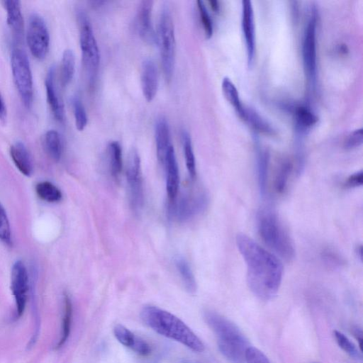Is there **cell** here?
Instances as JSON below:
<instances>
[{"instance_id": "1", "label": "cell", "mask_w": 363, "mask_h": 363, "mask_svg": "<svg viewBox=\"0 0 363 363\" xmlns=\"http://www.w3.org/2000/svg\"><path fill=\"white\" fill-rule=\"evenodd\" d=\"M235 240L247 267V282L250 291L262 300L272 299L281 283L282 263L245 234H238Z\"/></svg>"}, {"instance_id": "2", "label": "cell", "mask_w": 363, "mask_h": 363, "mask_svg": "<svg viewBox=\"0 0 363 363\" xmlns=\"http://www.w3.org/2000/svg\"><path fill=\"white\" fill-rule=\"evenodd\" d=\"M143 323L157 333L177 341L196 352L205 347L201 340L180 318L155 306H145L140 313Z\"/></svg>"}, {"instance_id": "3", "label": "cell", "mask_w": 363, "mask_h": 363, "mask_svg": "<svg viewBox=\"0 0 363 363\" xmlns=\"http://www.w3.org/2000/svg\"><path fill=\"white\" fill-rule=\"evenodd\" d=\"M204 319L217 337L218 349L230 363H245L249 342L238 327L225 317L206 311Z\"/></svg>"}, {"instance_id": "4", "label": "cell", "mask_w": 363, "mask_h": 363, "mask_svg": "<svg viewBox=\"0 0 363 363\" xmlns=\"http://www.w3.org/2000/svg\"><path fill=\"white\" fill-rule=\"evenodd\" d=\"M257 224L262 240L269 249L286 261L294 259L293 242L275 212L269 208L260 210Z\"/></svg>"}, {"instance_id": "5", "label": "cell", "mask_w": 363, "mask_h": 363, "mask_svg": "<svg viewBox=\"0 0 363 363\" xmlns=\"http://www.w3.org/2000/svg\"><path fill=\"white\" fill-rule=\"evenodd\" d=\"M156 43L158 45L164 77L170 81L174 72L176 40L173 19L168 6H164L160 13Z\"/></svg>"}, {"instance_id": "6", "label": "cell", "mask_w": 363, "mask_h": 363, "mask_svg": "<svg viewBox=\"0 0 363 363\" xmlns=\"http://www.w3.org/2000/svg\"><path fill=\"white\" fill-rule=\"evenodd\" d=\"M77 19L79 30L82 60L89 83L92 86L95 83L99 70V50L89 18L83 10H77Z\"/></svg>"}, {"instance_id": "7", "label": "cell", "mask_w": 363, "mask_h": 363, "mask_svg": "<svg viewBox=\"0 0 363 363\" xmlns=\"http://www.w3.org/2000/svg\"><path fill=\"white\" fill-rule=\"evenodd\" d=\"M11 67L20 98L23 105L30 108L33 101L32 72L26 52L18 47H15L11 51Z\"/></svg>"}, {"instance_id": "8", "label": "cell", "mask_w": 363, "mask_h": 363, "mask_svg": "<svg viewBox=\"0 0 363 363\" xmlns=\"http://www.w3.org/2000/svg\"><path fill=\"white\" fill-rule=\"evenodd\" d=\"M26 40L31 55L37 60L45 59L50 48V34L43 18L38 13L30 15Z\"/></svg>"}, {"instance_id": "9", "label": "cell", "mask_w": 363, "mask_h": 363, "mask_svg": "<svg viewBox=\"0 0 363 363\" xmlns=\"http://www.w3.org/2000/svg\"><path fill=\"white\" fill-rule=\"evenodd\" d=\"M11 289L16 304L15 318H20L24 313L30 290L29 274L21 260L16 261L12 266Z\"/></svg>"}, {"instance_id": "10", "label": "cell", "mask_w": 363, "mask_h": 363, "mask_svg": "<svg viewBox=\"0 0 363 363\" xmlns=\"http://www.w3.org/2000/svg\"><path fill=\"white\" fill-rule=\"evenodd\" d=\"M126 179L132 207L134 210L139 211L143 205L144 191L140 158L135 148L131 149L128 153L126 165Z\"/></svg>"}, {"instance_id": "11", "label": "cell", "mask_w": 363, "mask_h": 363, "mask_svg": "<svg viewBox=\"0 0 363 363\" xmlns=\"http://www.w3.org/2000/svg\"><path fill=\"white\" fill-rule=\"evenodd\" d=\"M303 62L305 73L311 83L316 77V18L312 14L304 30L302 46Z\"/></svg>"}, {"instance_id": "12", "label": "cell", "mask_w": 363, "mask_h": 363, "mask_svg": "<svg viewBox=\"0 0 363 363\" xmlns=\"http://www.w3.org/2000/svg\"><path fill=\"white\" fill-rule=\"evenodd\" d=\"M206 194L187 195L179 201H170L169 213L177 220L184 221L202 211L206 206Z\"/></svg>"}, {"instance_id": "13", "label": "cell", "mask_w": 363, "mask_h": 363, "mask_svg": "<svg viewBox=\"0 0 363 363\" xmlns=\"http://www.w3.org/2000/svg\"><path fill=\"white\" fill-rule=\"evenodd\" d=\"M152 1H142L137 11V26L139 35L142 40L149 45L156 43V32L152 22Z\"/></svg>"}, {"instance_id": "14", "label": "cell", "mask_w": 363, "mask_h": 363, "mask_svg": "<svg viewBox=\"0 0 363 363\" xmlns=\"http://www.w3.org/2000/svg\"><path fill=\"white\" fill-rule=\"evenodd\" d=\"M242 30L245 41L248 65H250L254 59L255 36L253 9L250 1H242Z\"/></svg>"}, {"instance_id": "15", "label": "cell", "mask_w": 363, "mask_h": 363, "mask_svg": "<svg viewBox=\"0 0 363 363\" xmlns=\"http://www.w3.org/2000/svg\"><path fill=\"white\" fill-rule=\"evenodd\" d=\"M162 164L166 172V190L169 200H174L179 186V174L177 157L172 145L168 148Z\"/></svg>"}, {"instance_id": "16", "label": "cell", "mask_w": 363, "mask_h": 363, "mask_svg": "<svg viewBox=\"0 0 363 363\" xmlns=\"http://www.w3.org/2000/svg\"><path fill=\"white\" fill-rule=\"evenodd\" d=\"M113 335L121 345L140 355L147 356L151 352V347L145 340L135 335L123 325H115Z\"/></svg>"}, {"instance_id": "17", "label": "cell", "mask_w": 363, "mask_h": 363, "mask_svg": "<svg viewBox=\"0 0 363 363\" xmlns=\"http://www.w3.org/2000/svg\"><path fill=\"white\" fill-rule=\"evenodd\" d=\"M55 67L51 66L45 79L46 97L50 110L59 122H63L65 119V110L63 103L59 96L55 84Z\"/></svg>"}, {"instance_id": "18", "label": "cell", "mask_w": 363, "mask_h": 363, "mask_svg": "<svg viewBox=\"0 0 363 363\" xmlns=\"http://www.w3.org/2000/svg\"><path fill=\"white\" fill-rule=\"evenodd\" d=\"M140 82L145 99L147 101H152L158 88V72L152 59L147 58L142 63Z\"/></svg>"}, {"instance_id": "19", "label": "cell", "mask_w": 363, "mask_h": 363, "mask_svg": "<svg viewBox=\"0 0 363 363\" xmlns=\"http://www.w3.org/2000/svg\"><path fill=\"white\" fill-rule=\"evenodd\" d=\"M6 13V22L14 40L19 43L23 35V18L21 2L18 0L1 1Z\"/></svg>"}, {"instance_id": "20", "label": "cell", "mask_w": 363, "mask_h": 363, "mask_svg": "<svg viewBox=\"0 0 363 363\" xmlns=\"http://www.w3.org/2000/svg\"><path fill=\"white\" fill-rule=\"evenodd\" d=\"M13 162L19 172L26 177L33 173V163L30 155L23 143L17 141L12 144L9 150Z\"/></svg>"}, {"instance_id": "21", "label": "cell", "mask_w": 363, "mask_h": 363, "mask_svg": "<svg viewBox=\"0 0 363 363\" xmlns=\"http://www.w3.org/2000/svg\"><path fill=\"white\" fill-rule=\"evenodd\" d=\"M157 157L160 163H163L166 152L172 145L168 122L164 116L159 117L155 129Z\"/></svg>"}, {"instance_id": "22", "label": "cell", "mask_w": 363, "mask_h": 363, "mask_svg": "<svg viewBox=\"0 0 363 363\" xmlns=\"http://www.w3.org/2000/svg\"><path fill=\"white\" fill-rule=\"evenodd\" d=\"M73 316V307L72 300L68 294H63V310L62 316L60 338L56 344L55 349H60L69 339Z\"/></svg>"}, {"instance_id": "23", "label": "cell", "mask_w": 363, "mask_h": 363, "mask_svg": "<svg viewBox=\"0 0 363 363\" xmlns=\"http://www.w3.org/2000/svg\"><path fill=\"white\" fill-rule=\"evenodd\" d=\"M43 146L48 155L58 162L62 156V145L61 137L55 130H48L43 136Z\"/></svg>"}, {"instance_id": "24", "label": "cell", "mask_w": 363, "mask_h": 363, "mask_svg": "<svg viewBox=\"0 0 363 363\" xmlns=\"http://www.w3.org/2000/svg\"><path fill=\"white\" fill-rule=\"evenodd\" d=\"M75 71V56L70 49L64 50L60 64V80L62 86H67L72 80Z\"/></svg>"}, {"instance_id": "25", "label": "cell", "mask_w": 363, "mask_h": 363, "mask_svg": "<svg viewBox=\"0 0 363 363\" xmlns=\"http://www.w3.org/2000/svg\"><path fill=\"white\" fill-rule=\"evenodd\" d=\"M222 91L226 100L233 106L239 116L243 118L245 108L241 104L238 91L228 77H224L222 81Z\"/></svg>"}, {"instance_id": "26", "label": "cell", "mask_w": 363, "mask_h": 363, "mask_svg": "<svg viewBox=\"0 0 363 363\" xmlns=\"http://www.w3.org/2000/svg\"><path fill=\"white\" fill-rule=\"evenodd\" d=\"M35 192L41 200L48 203L59 202L62 198L60 189L48 181L38 182L35 186Z\"/></svg>"}, {"instance_id": "27", "label": "cell", "mask_w": 363, "mask_h": 363, "mask_svg": "<svg viewBox=\"0 0 363 363\" xmlns=\"http://www.w3.org/2000/svg\"><path fill=\"white\" fill-rule=\"evenodd\" d=\"M108 158L111 175L117 179L122 170V150L118 141H111L108 145Z\"/></svg>"}, {"instance_id": "28", "label": "cell", "mask_w": 363, "mask_h": 363, "mask_svg": "<svg viewBox=\"0 0 363 363\" xmlns=\"http://www.w3.org/2000/svg\"><path fill=\"white\" fill-rule=\"evenodd\" d=\"M175 266L186 290L191 294L196 291V282L188 262L182 257L175 259Z\"/></svg>"}, {"instance_id": "29", "label": "cell", "mask_w": 363, "mask_h": 363, "mask_svg": "<svg viewBox=\"0 0 363 363\" xmlns=\"http://www.w3.org/2000/svg\"><path fill=\"white\" fill-rule=\"evenodd\" d=\"M291 172L292 164L289 161H283L277 167L274 179L277 193L282 194L286 191Z\"/></svg>"}, {"instance_id": "30", "label": "cell", "mask_w": 363, "mask_h": 363, "mask_svg": "<svg viewBox=\"0 0 363 363\" xmlns=\"http://www.w3.org/2000/svg\"><path fill=\"white\" fill-rule=\"evenodd\" d=\"M182 140L186 169L189 177L191 178V179H194L196 174V160L193 150L191 139L187 131H182Z\"/></svg>"}, {"instance_id": "31", "label": "cell", "mask_w": 363, "mask_h": 363, "mask_svg": "<svg viewBox=\"0 0 363 363\" xmlns=\"http://www.w3.org/2000/svg\"><path fill=\"white\" fill-rule=\"evenodd\" d=\"M269 155L266 152L260 151L257 157V182L260 194L264 196L267 188Z\"/></svg>"}, {"instance_id": "32", "label": "cell", "mask_w": 363, "mask_h": 363, "mask_svg": "<svg viewBox=\"0 0 363 363\" xmlns=\"http://www.w3.org/2000/svg\"><path fill=\"white\" fill-rule=\"evenodd\" d=\"M334 337L339 347L351 357L357 360L362 359L361 353L355 345L342 333L334 330Z\"/></svg>"}, {"instance_id": "33", "label": "cell", "mask_w": 363, "mask_h": 363, "mask_svg": "<svg viewBox=\"0 0 363 363\" xmlns=\"http://www.w3.org/2000/svg\"><path fill=\"white\" fill-rule=\"evenodd\" d=\"M71 102L76 128L78 130L82 131L86 126L88 121L85 108L80 99L77 96H73Z\"/></svg>"}, {"instance_id": "34", "label": "cell", "mask_w": 363, "mask_h": 363, "mask_svg": "<svg viewBox=\"0 0 363 363\" xmlns=\"http://www.w3.org/2000/svg\"><path fill=\"white\" fill-rule=\"evenodd\" d=\"M295 117L297 123L302 127H310L315 124L318 117L308 108L299 106L295 112Z\"/></svg>"}, {"instance_id": "35", "label": "cell", "mask_w": 363, "mask_h": 363, "mask_svg": "<svg viewBox=\"0 0 363 363\" xmlns=\"http://www.w3.org/2000/svg\"><path fill=\"white\" fill-rule=\"evenodd\" d=\"M242 119L250 124V125L254 128H256L259 131L265 133L271 131V128L269 125L259 115L252 110L245 109Z\"/></svg>"}, {"instance_id": "36", "label": "cell", "mask_w": 363, "mask_h": 363, "mask_svg": "<svg viewBox=\"0 0 363 363\" xmlns=\"http://www.w3.org/2000/svg\"><path fill=\"white\" fill-rule=\"evenodd\" d=\"M0 240L4 243H11V231L6 210L0 203Z\"/></svg>"}, {"instance_id": "37", "label": "cell", "mask_w": 363, "mask_h": 363, "mask_svg": "<svg viewBox=\"0 0 363 363\" xmlns=\"http://www.w3.org/2000/svg\"><path fill=\"white\" fill-rule=\"evenodd\" d=\"M201 23L207 38L213 35V23L211 16L203 1H196Z\"/></svg>"}, {"instance_id": "38", "label": "cell", "mask_w": 363, "mask_h": 363, "mask_svg": "<svg viewBox=\"0 0 363 363\" xmlns=\"http://www.w3.org/2000/svg\"><path fill=\"white\" fill-rule=\"evenodd\" d=\"M245 363H271L262 351L250 346L245 352Z\"/></svg>"}, {"instance_id": "39", "label": "cell", "mask_w": 363, "mask_h": 363, "mask_svg": "<svg viewBox=\"0 0 363 363\" xmlns=\"http://www.w3.org/2000/svg\"><path fill=\"white\" fill-rule=\"evenodd\" d=\"M362 143V129L359 128L351 133L346 141L345 147L346 149H353L359 147Z\"/></svg>"}, {"instance_id": "40", "label": "cell", "mask_w": 363, "mask_h": 363, "mask_svg": "<svg viewBox=\"0 0 363 363\" xmlns=\"http://www.w3.org/2000/svg\"><path fill=\"white\" fill-rule=\"evenodd\" d=\"M363 181V172L362 170L350 175L344 183L346 188L352 189L362 186Z\"/></svg>"}, {"instance_id": "41", "label": "cell", "mask_w": 363, "mask_h": 363, "mask_svg": "<svg viewBox=\"0 0 363 363\" xmlns=\"http://www.w3.org/2000/svg\"><path fill=\"white\" fill-rule=\"evenodd\" d=\"M323 258L328 263L333 266L340 265L342 264V259L340 257L334 252L327 250L324 252Z\"/></svg>"}, {"instance_id": "42", "label": "cell", "mask_w": 363, "mask_h": 363, "mask_svg": "<svg viewBox=\"0 0 363 363\" xmlns=\"http://www.w3.org/2000/svg\"><path fill=\"white\" fill-rule=\"evenodd\" d=\"M6 108L3 100L1 95L0 94V121L1 123H5L6 120Z\"/></svg>"}, {"instance_id": "43", "label": "cell", "mask_w": 363, "mask_h": 363, "mask_svg": "<svg viewBox=\"0 0 363 363\" xmlns=\"http://www.w3.org/2000/svg\"><path fill=\"white\" fill-rule=\"evenodd\" d=\"M352 333L354 335V337H356V339L357 340L358 342H359V346L360 347V350L362 351V330L361 328H358V327H354L352 329Z\"/></svg>"}, {"instance_id": "44", "label": "cell", "mask_w": 363, "mask_h": 363, "mask_svg": "<svg viewBox=\"0 0 363 363\" xmlns=\"http://www.w3.org/2000/svg\"><path fill=\"white\" fill-rule=\"evenodd\" d=\"M212 10L215 12H218L220 6L218 1L211 0L208 1Z\"/></svg>"}]
</instances>
